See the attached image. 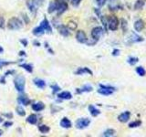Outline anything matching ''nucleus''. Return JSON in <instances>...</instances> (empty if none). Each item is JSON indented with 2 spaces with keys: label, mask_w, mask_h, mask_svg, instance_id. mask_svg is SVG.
Segmentation results:
<instances>
[{
  "label": "nucleus",
  "mask_w": 146,
  "mask_h": 137,
  "mask_svg": "<svg viewBox=\"0 0 146 137\" xmlns=\"http://www.w3.org/2000/svg\"><path fill=\"white\" fill-rule=\"evenodd\" d=\"M104 33V29L102 27H95L94 29H92L91 30V38L94 39V41H97L100 39Z\"/></svg>",
  "instance_id": "5"
},
{
  "label": "nucleus",
  "mask_w": 146,
  "mask_h": 137,
  "mask_svg": "<svg viewBox=\"0 0 146 137\" xmlns=\"http://www.w3.org/2000/svg\"><path fill=\"white\" fill-rule=\"evenodd\" d=\"M60 126L65 128V129H68V128H70L72 126V123H71L70 120H68L67 117H64L60 121Z\"/></svg>",
  "instance_id": "16"
},
{
  "label": "nucleus",
  "mask_w": 146,
  "mask_h": 137,
  "mask_svg": "<svg viewBox=\"0 0 146 137\" xmlns=\"http://www.w3.org/2000/svg\"><path fill=\"white\" fill-rule=\"evenodd\" d=\"M130 118H131V112L129 111H126L124 112L121 113L120 115L118 116V120L121 122H126L130 120Z\"/></svg>",
  "instance_id": "13"
},
{
  "label": "nucleus",
  "mask_w": 146,
  "mask_h": 137,
  "mask_svg": "<svg viewBox=\"0 0 146 137\" xmlns=\"http://www.w3.org/2000/svg\"><path fill=\"white\" fill-rule=\"evenodd\" d=\"M55 1H57L58 3H62V2H67L68 0H55Z\"/></svg>",
  "instance_id": "48"
},
{
  "label": "nucleus",
  "mask_w": 146,
  "mask_h": 137,
  "mask_svg": "<svg viewBox=\"0 0 146 137\" xmlns=\"http://www.w3.org/2000/svg\"><path fill=\"white\" fill-rule=\"evenodd\" d=\"M68 3L67 2H62V3H58V9H57V14L58 16H60L62 14L65 12L67 9H68Z\"/></svg>",
  "instance_id": "11"
},
{
  "label": "nucleus",
  "mask_w": 146,
  "mask_h": 137,
  "mask_svg": "<svg viewBox=\"0 0 146 137\" xmlns=\"http://www.w3.org/2000/svg\"><path fill=\"white\" fill-rule=\"evenodd\" d=\"M58 3L57 1H51L49 3V6H48V12L49 14H51L53 12H56L57 9H58Z\"/></svg>",
  "instance_id": "18"
},
{
  "label": "nucleus",
  "mask_w": 146,
  "mask_h": 137,
  "mask_svg": "<svg viewBox=\"0 0 146 137\" xmlns=\"http://www.w3.org/2000/svg\"><path fill=\"white\" fill-rule=\"evenodd\" d=\"M68 27L70 29V30H74L77 29V24L75 22H73V21H70V23H68Z\"/></svg>",
  "instance_id": "33"
},
{
  "label": "nucleus",
  "mask_w": 146,
  "mask_h": 137,
  "mask_svg": "<svg viewBox=\"0 0 146 137\" xmlns=\"http://www.w3.org/2000/svg\"><path fill=\"white\" fill-rule=\"evenodd\" d=\"M141 124V121H134V122H131L130 124H129V127L130 128H136V127H139L140 125Z\"/></svg>",
  "instance_id": "32"
},
{
  "label": "nucleus",
  "mask_w": 146,
  "mask_h": 137,
  "mask_svg": "<svg viewBox=\"0 0 146 137\" xmlns=\"http://www.w3.org/2000/svg\"><path fill=\"white\" fill-rule=\"evenodd\" d=\"M39 26H41V27H43L45 32H47V33H49V34L52 33V27H51V26H50L48 20L47 19V17H45L44 19L41 21Z\"/></svg>",
  "instance_id": "8"
},
{
  "label": "nucleus",
  "mask_w": 146,
  "mask_h": 137,
  "mask_svg": "<svg viewBox=\"0 0 146 137\" xmlns=\"http://www.w3.org/2000/svg\"><path fill=\"white\" fill-rule=\"evenodd\" d=\"M12 62H8V61H1L0 59V68H1L3 66H7V65H9V64H11Z\"/></svg>",
  "instance_id": "38"
},
{
  "label": "nucleus",
  "mask_w": 146,
  "mask_h": 137,
  "mask_svg": "<svg viewBox=\"0 0 146 137\" xmlns=\"http://www.w3.org/2000/svg\"><path fill=\"white\" fill-rule=\"evenodd\" d=\"M19 56H26V52L21 50V51H19Z\"/></svg>",
  "instance_id": "46"
},
{
  "label": "nucleus",
  "mask_w": 146,
  "mask_h": 137,
  "mask_svg": "<svg viewBox=\"0 0 146 137\" xmlns=\"http://www.w3.org/2000/svg\"><path fill=\"white\" fill-rule=\"evenodd\" d=\"M89 111H90V113L93 117H97L98 115H100V110L97 109L95 106H93V105H90V106H89Z\"/></svg>",
  "instance_id": "20"
},
{
  "label": "nucleus",
  "mask_w": 146,
  "mask_h": 137,
  "mask_svg": "<svg viewBox=\"0 0 146 137\" xmlns=\"http://www.w3.org/2000/svg\"><path fill=\"white\" fill-rule=\"evenodd\" d=\"M119 54H120V50H119V49H114L113 50V52H112L113 56H118Z\"/></svg>",
  "instance_id": "44"
},
{
  "label": "nucleus",
  "mask_w": 146,
  "mask_h": 137,
  "mask_svg": "<svg viewBox=\"0 0 146 137\" xmlns=\"http://www.w3.org/2000/svg\"><path fill=\"white\" fill-rule=\"evenodd\" d=\"M76 39L78 42L80 43H87L88 42V38H87V35L83 30H78L76 33Z\"/></svg>",
  "instance_id": "7"
},
{
  "label": "nucleus",
  "mask_w": 146,
  "mask_h": 137,
  "mask_svg": "<svg viewBox=\"0 0 146 137\" xmlns=\"http://www.w3.org/2000/svg\"><path fill=\"white\" fill-rule=\"evenodd\" d=\"M115 90H116V89L112 86L100 84V89L98 90V93L102 94V95L108 96V95H111Z\"/></svg>",
  "instance_id": "3"
},
{
  "label": "nucleus",
  "mask_w": 146,
  "mask_h": 137,
  "mask_svg": "<svg viewBox=\"0 0 146 137\" xmlns=\"http://www.w3.org/2000/svg\"><path fill=\"white\" fill-rule=\"evenodd\" d=\"M23 18H24L25 23H27V24H29V23L30 22V20H29V17H27V16L26 15V14H23Z\"/></svg>",
  "instance_id": "41"
},
{
  "label": "nucleus",
  "mask_w": 146,
  "mask_h": 137,
  "mask_svg": "<svg viewBox=\"0 0 146 137\" xmlns=\"http://www.w3.org/2000/svg\"><path fill=\"white\" fill-rule=\"evenodd\" d=\"M114 135H115V130H113V129H107L102 134V136L104 137H111Z\"/></svg>",
  "instance_id": "27"
},
{
  "label": "nucleus",
  "mask_w": 146,
  "mask_h": 137,
  "mask_svg": "<svg viewBox=\"0 0 146 137\" xmlns=\"http://www.w3.org/2000/svg\"><path fill=\"white\" fill-rule=\"evenodd\" d=\"M70 2H71V5L73 7H79L80 6V4L81 2V0H70Z\"/></svg>",
  "instance_id": "35"
},
{
  "label": "nucleus",
  "mask_w": 146,
  "mask_h": 137,
  "mask_svg": "<svg viewBox=\"0 0 146 137\" xmlns=\"http://www.w3.org/2000/svg\"><path fill=\"white\" fill-rule=\"evenodd\" d=\"M119 27V19L115 16H111L108 18V29L111 31L117 30Z\"/></svg>",
  "instance_id": "4"
},
{
  "label": "nucleus",
  "mask_w": 146,
  "mask_h": 137,
  "mask_svg": "<svg viewBox=\"0 0 146 137\" xmlns=\"http://www.w3.org/2000/svg\"><path fill=\"white\" fill-rule=\"evenodd\" d=\"M58 98L60 100H70L72 98V94L70 91H62L58 94Z\"/></svg>",
  "instance_id": "17"
},
{
  "label": "nucleus",
  "mask_w": 146,
  "mask_h": 137,
  "mask_svg": "<svg viewBox=\"0 0 146 137\" xmlns=\"http://www.w3.org/2000/svg\"><path fill=\"white\" fill-rule=\"evenodd\" d=\"M44 33H45V30H44V29L41 26L36 27H35V29H33V34L35 36H42Z\"/></svg>",
  "instance_id": "25"
},
{
  "label": "nucleus",
  "mask_w": 146,
  "mask_h": 137,
  "mask_svg": "<svg viewBox=\"0 0 146 137\" xmlns=\"http://www.w3.org/2000/svg\"><path fill=\"white\" fill-rule=\"evenodd\" d=\"M16 111H17V113L19 116H25V115H26L25 110L23 109L21 106H17V107L16 108Z\"/></svg>",
  "instance_id": "31"
},
{
  "label": "nucleus",
  "mask_w": 146,
  "mask_h": 137,
  "mask_svg": "<svg viewBox=\"0 0 146 137\" xmlns=\"http://www.w3.org/2000/svg\"><path fill=\"white\" fill-rule=\"evenodd\" d=\"M96 3H97V5L100 7L104 6L105 3H106V0H96Z\"/></svg>",
  "instance_id": "37"
},
{
  "label": "nucleus",
  "mask_w": 146,
  "mask_h": 137,
  "mask_svg": "<svg viewBox=\"0 0 146 137\" xmlns=\"http://www.w3.org/2000/svg\"><path fill=\"white\" fill-rule=\"evenodd\" d=\"M13 125V122H8V121H7V122H4V126L5 127H10V126H12Z\"/></svg>",
  "instance_id": "42"
},
{
  "label": "nucleus",
  "mask_w": 146,
  "mask_h": 137,
  "mask_svg": "<svg viewBox=\"0 0 146 137\" xmlns=\"http://www.w3.org/2000/svg\"><path fill=\"white\" fill-rule=\"evenodd\" d=\"M3 52H4V49L0 46V53H3Z\"/></svg>",
  "instance_id": "49"
},
{
  "label": "nucleus",
  "mask_w": 146,
  "mask_h": 137,
  "mask_svg": "<svg viewBox=\"0 0 146 137\" xmlns=\"http://www.w3.org/2000/svg\"><path fill=\"white\" fill-rule=\"evenodd\" d=\"M23 21L18 17H12L7 22V29L10 30H17L23 27Z\"/></svg>",
  "instance_id": "1"
},
{
  "label": "nucleus",
  "mask_w": 146,
  "mask_h": 137,
  "mask_svg": "<svg viewBox=\"0 0 146 137\" xmlns=\"http://www.w3.org/2000/svg\"><path fill=\"white\" fill-rule=\"evenodd\" d=\"M32 109L35 112H40L45 109V104L43 102H36L32 105Z\"/></svg>",
  "instance_id": "22"
},
{
  "label": "nucleus",
  "mask_w": 146,
  "mask_h": 137,
  "mask_svg": "<svg viewBox=\"0 0 146 137\" xmlns=\"http://www.w3.org/2000/svg\"><path fill=\"white\" fill-rule=\"evenodd\" d=\"M3 122V119L1 118V117H0V122Z\"/></svg>",
  "instance_id": "51"
},
{
  "label": "nucleus",
  "mask_w": 146,
  "mask_h": 137,
  "mask_svg": "<svg viewBox=\"0 0 146 137\" xmlns=\"http://www.w3.org/2000/svg\"><path fill=\"white\" fill-rule=\"evenodd\" d=\"M93 90V88L91 87L90 85H85L82 87L81 89H77L76 90V93L80 94V93H82V92H90Z\"/></svg>",
  "instance_id": "19"
},
{
  "label": "nucleus",
  "mask_w": 146,
  "mask_h": 137,
  "mask_svg": "<svg viewBox=\"0 0 146 137\" xmlns=\"http://www.w3.org/2000/svg\"><path fill=\"white\" fill-rule=\"evenodd\" d=\"M136 72H137V74L141 77H143L146 74V70H144V68L141 67V66H139V67L136 68Z\"/></svg>",
  "instance_id": "29"
},
{
  "label": "nucleus",
  "mask_w": 146,
  "mask_h": 137,
  "mask_svg": "<svg viewBox=\"0 0 146 137\" xmlns=\"http://www.w3.org/2000/svg\"><path fill=\"white\" fill-rule=\"evenodd\" d=\"M45 47L47 48V49L50 52V54H54V51H53L51 49H50V47H49V45L48 44V42H45Z\"/></svg>",
  "instance_id": "40"
},
{
  "label": "nucleus",
  "mask_w": 146,
  "mask_h": 137,
  "mask_svg": "<svg viewBox=\"0 0 146 137\" xmlns=\"http://www.w3.org/2000/svg\"><path fill=\"white\" fill-rule=\"evenodd\" d=\"M2 134H3V131L0 130V136H2Z\"/></svg>",
  "instance_id": "50"
},
{
  "label": "nucleus",
  "mask_w": 146,
  "mask_h": 137,
  "mask_svg": "<svg viewBox=\"0 0 146 137\" xmlns=\"http://www.w3.org/2000/svg\"><path fill=\"white\" fill-rule=\"evenodd\" d=\"M38 131L41 132V134H47V132H48L50 131V128L45 124H40L38 126Z\"/></svg>",
  "instance_id": "26"
},
{
  "label": "nucleus",
  "mask_w": 146,
  "mask_h": 137,
  "mask_svg": "<svg viewBox=\"0 0 146 137\" xmlns=\"http://www.w3.org/2000/svg\"><path fill=\"white\" fill-rule=\"evenodd\" d=\"M33 44H34V45H36V47H38V46H40L39 42H38V41H34V42H33Z\"/></svg>",
  "instance_id": "47"
},
{
  "label": "nucleus",
  "mask_w": 146,
  "mask_h": 137,
  "mask_svg": "<svg viewBox=\"0 0 146 137\" xmlns=\"http://www.w3.org/2000/svg\"><path fill=\"white\" fill-rule=\"evenodd\" d=\"M146 0H137L134 4V9L135 10H141L144 7Z\"/></svg>",
  "instance_id": "24"
},
{
  "label": "nucleus",
  "mask_w": 146,
  "mask_h": 137,
  "mask_svg": "<svg viewBox=\"0 0 146 137\" xmlns=\"http://www.w3.org/2000/svg\"><path fill=\"white\" fill-rule=\"evenodd\" d=\"M33 1L35 2V4L38 5V6H40V5L43 3L44 0H33Z\"/></svg>",
  "instance_id": "43"
},
{
  "label": "nucleus",
  "mask_w": 146,
  "mask_h": 137,
  "mask_svg": "<svg viewBox=\"0 0 146 137\" xmlns=\"http://www.w3.org/2000/svg\"><path fill=\"white\" fill-rule=\"evenodd\" d=\"M32 100L29 99V98H27L26 97V96H19V97L17 98V102L19 103V104H22V105H24V106H27V105H29L31 103Z\"/></svg>",
  "instance_id": "14"
},
{
  "label": "nucleus",
  "mask_w": 146,
  "mask_h": 137,
  "mask_svg": "<svg viewBox=\"0 0 146 137\" xmlns=\"http://www.w3.org/2000/svg\"><path fill=\"white\" fill-rule=\"evenodd\" d=\"M20 43L24 46V47H27V45H29V42H27V40L26 39H20Z\"/></svg>",
  "instance_id": "39"
},
{
  "label": "nucleus",
  "mask_w": 146,
  "mask_h": 137,
  "mask_svg": "<svg viewBox=\"0 0 146 137\" xmlns=\"http://www.w3.org/2000/svg\"><path fill=\"white\" fill-rule=\"evenodd\" d=\"M14 85H15V88L17 91L19 92H23L25 90V85H26V80L25 78L21 76V75H18L17 76L15 79H14Z\"/></svg>",
  "instance_id": "2"
},
{
  "label": "nucleus",
  "mask_w": 146,
  "mask_h": 137,
  "mask_svg": "<svg viewBox=\"0 0 146 137\" xmlns=\"http://www.w3.org/2000/svg\"><path fill=\"white\" fill-rule=\"evenodd\" d=\"M58 30L59 32V34H60L61 36L63 37H68V36H70V29H68V27L66 26H63V25H60V26H58Z\"/></svg>",
  "instance_id": "10"
},
{
  "label": "nucleus",
  "mask_w": 146,
  "mask_h": 137,
  "mask_svg": "<svg viewBox=\"0 0 146 137\" xmlns=\"http://www.w3.org/2000/svg\"><path fill=\"white\" fill-rule=\"evenodd\" d=\"M76 75H82V74H90V75H93V72L91 71L89 68L87 67H81L79 68L78 70L75 71Z\"/></svg>",
  "instance_id": "12"
},
{
  "label": "nucleus",
  "mask_w": 146,
  "mask_h": 137,
  "mask_svg": "<svg viewBox=\"0 0 146 137\" xmlns=\"http://www.w3.org/2000/svg\"><path fill=\"white\" fill-rule=\"evenodd\" d=\"M34 84L38 87V89H44L46 87V81L44 80H41V79H35L33 80Z\"/></svg>",
  "instance_id": "21"
},
{
  "label": "nucleus",
  "mask_w": 146,
  "mask_h": 137,
  "mask_svg": "<svg viewBox=\"0 0 146 137\" xmlns=\"http://www.w3.org/2000/svg\"><path fill=\"white\" fill-rule=\"evenodd\" d=\"M90 123V120L89 118H80L78 119L77 122H76V127L78 129H85L87 128Z\"/></svg>",
  "instance_id": "6"
},
{
  "label": "nucleus",
  "mask_w": 146,
  "mask_h": 137,
  "mask_svg": "<svg viewBox=\"0 0 146 137\" xmlns=\"http://www.w3.org/2000/svg\"><path fill=\"white\" fill-rule=\"evenodd\" d=\"M20 68H23L25 70H27V72L31 73L32 71H33V67H32L30 64H27V63H23V64H20Z\"/></svg>",
  "instance_id": "28"
},
{
  "label": "nucleus",
  "mask_w": 146,
  "mask_h": 137,
  "mask_svg": "<svg viewBox=\"0 0 146 137\" xmlns=\"http://www.w3.org/2000/svg\"><path fill=\"white\" fill-rule=\"evenodd\" d=\"M38 116L36 115V114H30V115L27 118V122L30 123V124L34 125V124H36V122H38Z\"/></svg>",
  "instance_id": "23"
},
{
  "label": "nucleus",
  "mask_w": 146,
  "mask_h": 137,
  "mask_svg": "<svg viewBox=\"0 0 146 137\" xmlns=\"http://www.w3.org/2000/svg\"><path fill=\"white\" fill-rule=\"evenodd\" d=\"M51 89H52V92H53V94H55V93H57L58 91H59L61 89L59 88L58 87V85H57V84H55V85H52L51 86Z\"/></svg>",
  "instance_id": "34"
},
{
  "label": "nucleus",
  "mask_w": 146,
  "mask_h": 137,
  "mask_svg": "<svg viewBox=\"0 0 146 137\" xmlns=\"http://www.w3.org/2000/svg\"><path fill=\"white\" fill-rule=\"evenodd\" d=\"M4 115L6 116L7 118H8V119H10V118L13 117V114L12 113H4Z\"/></svg>",
  "instance_id": "45"
},
{
  "label": "nucleus",
  "mask_w": 146,
  "mask_h": 137,
  "mask_svg": "<svg viewBox=\"0 0 146 137\" xmlns=\"http://www.w3.org/2000/svg\"><path fill=\"white\" fill-rule=\"evenodd\" d=\"M127 61H128V63L130 64V65L133 66V65H135V64L139 61V59L136 58V57H130L129 59H128Z\"/></svg>",
  "instance_id": "30"
},
{
  "label": "nucleus",
  "mask_w": 146,
  "mask_h": 137,
  "mask_svg": "<svg viewBox=\"0 0 146 137\" xmlns=\"http://www.w3.org/2000/svg\"><path fill=\"white\" fill-rule=\"evenodd\" d=\"M26 4H27V7H29V9L30 10V12L32 14H34V15H36V11H38V5L35 4L33 0H27Z\"/></svg>",
  "instance_id": "9"
},
{
  "label": "nucleus",
  "mask_w": 146,
  "mask_h": 137,
  "mask_svg": "<svg viewBox=\"0 0 146 137\" xmlns=\"http://www.w3.org/2000/svg\"><path fill=\"white\" fill-rule=\"evenodd\" d=\"M5 27V18L2 15H0V29Z\"/></svg>",
  "instance_id": "36"
},
{
  "label": "nucleus",
  "mask_w": 146,
  "mask_h": 137,
  "mask_svg": "<svg viewBox=\"0 0 146 137\" xmlns=\"http://www.w3.org/2000/svg\"><path fill=\"white\" fill-rule=\"evenodd\" d=\"M144 26H145L144 22H143V20H141V19H138V20H136L134 22V29L137 32H141L144 29Z\"/></svg>",
  "instance_id": "15"
}]
</instances>
